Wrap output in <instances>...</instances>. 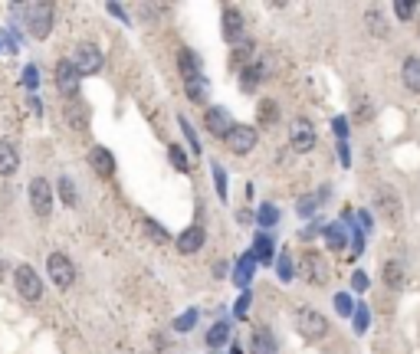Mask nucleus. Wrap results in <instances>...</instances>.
<instances>
[{
    "label": "nucleus",
    "instance_id": "nucleus-14",
    "mask_svg": "<svg viewBox=\"0 0 420 354\" xmlns=\"http://www.w3.org/2000/svg\"><path fill=\"white\" fill-rule=\"evenodd\" d=\"M253 269H257V259H253V253H243V256L237 259V266H233V282H237L243 292H247L249 279H253Z\"/></svg>",
    "mask_w": 420,
    "mask_h": 354
},
{
    "label": "nucleus",
    "instance_id": "nucleus-42",
    "mask_svg": "<svg viewBox=\"0 0 420 354\" xmlns=\"http://www.w3.org/2000/svg\"><path fill=\"white\" fill-rule=\"evenodd\" d=\"M249 56H253V43H240V49L233 53V59H237V63H247Z\"/></svg>",
    "mask_w": 420,
    "mask_h": 354
},
{
    "label": "nucleus",
    "instance_id": "nucleus-25",
    "mask_svg": "<svg viewBox=\"0 0 420 354\" xmlns=\"http://www.w3.org/2000/svg\"><path fill=\"white\" fill-rule=\"evenodd\" d=\"M322 197H325V191H322V194H306V197H299V203H296L299 217H312V213L319 210V203H322Z\"/></svg>",
    "mask_w": 420,
    "mask_h": 354
},
{
    "label": "nucleus",
    "instance_id": "nucleus-41",
    "mask_svg": "<svg viewBox=\"0 0 420 354\" xmlns=\"http://www.w3.org/2000/svg\"><path fill=\"white\" fill-rule=\"evenodd\" d=\"M354 328H358V331H364V328H368V308H364V305L354 308Z\"/></svg>",
    "mask_w": 420,
    "mask_h": 354
},
{
    "label": "nucleus",
    "instance_id": "nucleus-46",
    "mask_svg": "<svg viewBox=\"0 0 420 354\" xmlns=\"http://www.w3.org/2000/svg\"><path fill=\"white\" fill-rule=\"evenodd\" d=\"M335 132H338V138H345V134H348V122H345V118H335Z\"/></svg>",
    "mask_w": 420,
    "mask_h": 354
},
{
    "label": "nucleus",
    "instance_id": "nucleus-45",
    "mask_svg": "<svg viewBox=\"0 0 420 354\" xmlns=\"http://www.w3.org/2000/svg\"><path fill=\"white\" fill-rule=\"evenodd\" d=\"M109 13H115V17H118V20H125V23H132V20L125 17V10L118 7V4H109Z\"/></svg>",
    "mask_w": 420,
    "mask_h": 354
},
{
    "label": "nucleus",
    "instance_id": "nucleus-27",
    "mask_svg": "<svg viewBox=\"0 0 420 354\" xmlns=\"http://www.w3.org/2000/svg\"><path fill=\"white\" fill-rule=\"evenodd\" d=\"M259 79H266V66H259V63H257V66L243 69V89H247V92H249V89H257Z\"/></svg>",
    "mask_w": 420,
    "mask_h": 354
},
{
    "label": "nucleus",
    "instance_id": "nucleus-6",
    "mask_svg": "<svg viewBox=\"0 0 420 354\" xmlns=\"http://www.w3.org/2000/svg\"><path fill=\"white\" fill-rule=\"evenodd\" d=\"M30 207L37 217H49L53 213V184L47 177H33L30 181Z\"/></svg>",
    "mask_w": 420,
    "mask_h": 354
},
{
    "label": "nucleus",
    "instance_id": "nucleus-12",
    "mask_svg": "<svg viewBox=\"0 0 420 354\" xmlns=\"http://www.w3.org/2000/svg\"><path fill=\"white\" fill-rule=\"evenodd\" d=\"M204 125H207V132L214 134V138H227L230 128H233V115H230L227 108L214 106V108L204 112Z\"/></svg>",
    "mask_w": 420,
    "mask_h": 354
},
{
    "label": "nucleus",
    "instance_id": "nucleus-29",
    "mask_svg": "<svg viewBox=\"0 0 420 354\" xmlns=\"http://www.w3.org/2000/svg\"><path fill=\"white\" fill-rule=\"evenodd\" d=\"M276 118H279L276 102H273V99H263V106H259V122H263V125H273Z\"/></svg>",
    "mask_w": 420,
    "mask_h": 354
},
{
    "label": "nucleus",
    "instance_id": "nucleus-37",
    "mask_svg": "<svg viewBox=\"0 0 420 354\" xmlns=\"http://www.w3.org/2000/svg\"><path fill=\"white\" fill-rule=\"evenodd\" d=\"M178 125H181V128H184V134H187V141H191V151L194 154H197V151H201V144H197V134H194V128H191V122H187V118H178Z\"/></svg>",
    "mask_w": 420,
    "mask_h": 354
},
{
    "label": "nucleus",
    "instance_id": "nucleus-33",
    "mask_svg": "<svg viewBox=\"0 0 420 354\" xmlns=\"http://www.w3.org/2000/svg\"><path fill=\"white\" fill-rule=\"evenodd\" d=\"M69 122H73V128H76V132H82V128L89 125V112H82V115H79L76 102H69Z\"/></svg>",
    "mask_w": 420,
    "mask_h": 354
},
{
    "label": "nucleus",
    "instance_id": "nucleus-40",
    "mask_svg": "<svg viewBox=\"0 0 420 354\" xmlns=\"http://www.w3.org/2000/svg\"><path fill=\"white\" fill-rule=\"evenodd\" d=\"M335 308H338V315H352V298L348 296H335Z\"/></svg>",
    "mask_w": 420,
    "mask_h": 354
},
{
    "label": "nucleus",
    "instance_id": "nucleus-20",
    "mask_svg": "<svg viewBox=\"0 0 420 354\" xmlns=\"http://www.w3.org/2000/svg\"><path fill=\"white\" fill-rule=\"evenodd\" d=\"M178 66H181L184 82H187V79L204 76V72H201V59H197V53H194V49H181V56H178Z\"/></svg>",
    "mask_w": 420,
    "mask_h": 354
},
{
    "label": "nucleus",
    "instance_id": "nucleus-34",
    "mask_svg": "<svg viewBox=\"0 0 420 354\" xmlns=\"http://www.w3.org/2000/svg\"><path fill=\"white\" fill-rule=\"evenodd\" d=\"M276 220H279V210L273 207V203H263V210H259V223H263V227H273Z\"/></svg>",
    "mask_w": 420,
    "mask_h": 354
},
{
    "label": "nucleus",
    "instance_id": "nucleus-7",
    "mask_svg": "<svg viewBox=\"0 0 420 354\" xmlns=\"http://www.w3.org/2000/svg\"><path fill=\"white\" fill-rule=\"evenodd\" d=\"M299 276L306 279L309 286H325L328 282V263L319 253H306L299 259Z\"/></svg>",
    "mask_w": 420,
    "mask_h": 354
},
{
    "label": "nucleus",
    "instance_id": "nucleus-15",
    "mask_svg": "<svg viewBox=\"0 0 420 354\" xmlns=\"http://www.w3.org/2000/svg\"><path fill=\"white\" fill-rule=\"evenodd\" d=\"M240 33H243V13L227 7L223 10V39H227V43H237Z\"/></svg>",
    "mask_w": 420,
    "mask_h": 354
},
{
    "label": "nucleus",
    "instance_id": "nucleus-1",
    "mask_svg": "<svg viewBox=\"0 0 420 354\" xmlns=\"http://www.w3.org/2000/svg\"><path fill=\"white\" fill-rule=\"evenodd\" d=\"M23 13H27L30 37L47 39L49 33H53V20H56V10H53V4H47V0H33V4H27V7H23Z\"/></svg>",
    "mask_w": 420,
    "mask_h": 354
},
{
    "label": "nucleus",
    "instance_id": "nucleus-38",
    "mask_svg": "<svg viewBox=\"0 0 420 354\" xmlns=\"http://www.w3.org/2000/svg\"><path fill=\"white\" fill-rule=\"evenodd\" d=\"M194 322H197V312H187V315H181L178 322H174V328H178V331H191Z\"/></svg>",
    "mask_w": 420,
    "mask_h": 354
},
{
    "label": "nucleus",
    "instance_id": "nucleus-19",
    "mask_svg": "<svg viewBox=\"0 0 420 354\" xmlns=\"http://www.w3.org/2000/svg\"><path fill=\"white\" fill-rule=\"evenodd\" d=\"M20 167V154L10 141H0V177H10V174Z\"/></svg>",
    "mask_w": 420,
    "mask_h": 354
},
{
    "label": "nucleus",
    "instance_id": "nucleus-3",
    "mask_svg": "<svg viewBox=\"0 0 420 354\" xmlns=\"http://www.w3.org/2000/svg\"><path fill=\"white\" fill-rule=\"evenodd\" d=\"M47 269H49V279H53V286L73 289V282H76V266H73V259H69L66 253L53 249V253L47 256Z\"/></svg>",
    "mask_w": 420,
    "mask_h": 354
},
{
    "label": "nucleus",
    "instance_id": "nucleus-4",
    "mask_svg": "<svg viewBox=\"0 0 420 354\" xmlns=\"http://www.w3.org/2000/svg\"><path fill=\"white\" fill-rule=\"evenodd\" d=\"M73 66H76L79 76H96L99 69L105 66L102 49H99L96 43H79V46L73 49Z\"/></svg>",
    "mask_w": 420,
    "mask_h": 354
},
{
    "label": "nucleus",
    "instance_id": "nucleus-30",
    "mask_svg": "<svg viewBox=\"0 0 420 354\" xmlns=\"http://www.w3.org/2000/svg\"><path fill=\"white\" fill-rule=\"evenodd\" d=\"M325 239H328V249H345V230L338 223H332V227L325 230Z\"/></svg>",
    "mask_w": 420,
    "mask_h": 354
},
{
    "label": "nucleus",
    "instance_id": "nucleus-11",
    "mask_svg": "<svg viewBox=\"0 0 420 354\" xmlns=\"http://www.w3.org/2000/svg\"><path fill=\"white\" fill-rule=\"evenodd\" d=\"M56 89L66 99H76L79 72H76V66H73V59H59V63H56Z\"/></svg>",
    "mask_w": 420,
    "mask_h": 354
},
{
    "label": "nucleus",
    "instance_id": "nucleus-2",
    "mask_svg": "<svg viewBox=\"0 0 420 354\" xmlns=\"http://www.w3.org/2000/svg\"><path fill=\"white\" fill-rule=\"evenodd\" d=\"M296 331L302 338H309V341H319V338H325V331H328V318H325L322 312H315V308L302 305L296 312Z\"/></svg>",
    "mask_w": 420,
    "mask_h": 354
},
{
    "label": "nucleus",
    "instance_id": "nucleus-32",
    "mask_svg": "<svg viewBox=\"0 0 420 354\" xmlns=\"http://www.w3.org/2000/svg\"><path fill=\"white\" fill-rule=\"evenodd\" d=\"M296 276V266H292V256H289V253H283V256H279V279H292Z\"/></svg>",
    "mask_w": 420,
    "mask_h": 354
},
{
    "label": "nucleus",
    "instance_id": "nucleus-9",
    "mask_svg": "<svg viewBox=\"0 0 420 354\" xmlns=\"http://www.w3.org/2000/svg\"><path fill=\"white\" fill-rule=\"evenodd\" d=\"M374 207H378V213H381V220L388 223H401L404 210H401V197L391 191V187H381V191L374 194Z\"/></svg>",
    "mask_w": 420,
    "mask_h": 354
},
{
    "label": "nucleus",
    "instance_id": "nucleus-18",
    "mask_svg": "<svg viewBox=\"0 0 420 354\" xmlns=\"http://www.w3.org/2000/svg\"><path fill=\"white\" fill-rule=\"evenodd\" d=\"M384 282H388L391 289L407 286V269H404L401 259H388V263H384Z\"/></svg>",
    "mask_w": 420,
    "mask_h": 354
},
{
    "label": "nucleus",
    "instance_id": "nucleus-44",
    "mask_svg": "<svg viewBox=\"0 0 420 354\" xmlns=\"http://www.w3.org/2000/svg\"><path fill=\"white\" fill-rule=\"evenodd\" d=\"M247 308H249V292H243V296H240V302H237V308H233V312H237V318L247 315Z\"/></svg>",
    "mask_w": 420,
    "mask_h": 354
},
{
    "label": "nucleus",
    "instance_id": "nucleus-43",
    "mask_svg": "<svg viewBox=\"0 0 420 354\" xmlns=\"http://www.w3.org/2000/svg\"><path fill=\"white\" fill-rule=\"evenodd\" d=\"M352 286H354V292H364V289H368V276H364V272H354Z\"/></svg>",
    "mask_w": 420,
    "mask_h": 354
},
{
    "label": "nucleus",
    "instance_id": "nucleus-48",
    "mask_svg": "<svg viewBox=\"0 0 420 354\" xmlns=\"http://www.w3.org/2000/svg\"><path fill=\"white\" fill-rule=\"evenodd\" d=\"M230 354H243V351H240V348H233V351H230Z\"/></svg>",
    "mask_w": 420,
    "mask_h": 354
},
{
    "label": "nucleus",
    "instance_id": "nucleus-36",
    "mask_svg": "<svg viewBox=\"0 0 420 354\" xmlns=\"http://www.w3.org/2000/svg\"><path fill=\"white\" fill-rule=\"evenodd\" d=\"M414 10H417V4H414V0H397V4H394V13H397L401 20L414 17Z\"/></svg>",
    "mask_w": 420,
    "mask_h": 354
},
{
    "label": "nucleus",
    "instance_id": "nucleus-21",
    "mask_svg": "<svg viewBox=\"0 0 420 354\" xmlns=\"http://www.w3.org/2000/svg\"><path fill=\"white\" fill-rule=\"evenodd\" d=\"M401 76H404V86L411 92H420V59L417 56H407L401 66Z\"/></svg>",
    "mask_w": 420,
    "mask_h": 354
},
{
    "label": "nucleus",
    "instance_id": "nucleus-39",
    "mask_svg": "<svg viewBox=\"0 0 420 354\" xmlns=\"http://www.w3.org/2000/svg\"><path fill=\"white\" fill-rule=\"evenodd\" d=\"M214 177H217V194L220 197H227V174H223L220 164H214Z\"/></svg>",
    "mask_w": 420,
    "mask_h": 354
},
{
    "label": "nucleus",
    "instance_id": "nucleus-26",
    "mask_svg": "<svg viewBox=\"0 0 420 354\" xmlns=\"http://www.w3.org/2000/svg\"><path fill=\"white\" fill-rule=\"evenodd\" d=\"M227 338H230V325H227V322H217V325L207 331V345L220 348V345H227Z\"/></svg>",
    "mask_w": 420,
    "mask_h": 354
},
{
    "label": "nucleus",
    "instance_id": "nucleus-23",
    "mask_svg": "<svg viewBox=\"0 0 420 354\" xmlns=\"http://www.w3.org/2000/svg\"><path fill=\"white\" fill-rule=\"evenodd\" d=\"M184 92L191 96V102H207L210 86H207V79L204 76H197V79H187V82H184Z\"/></svg>",
    "mask_w": 420,
    "mask_h": 354
},
{
    "label": "nucleus",
    "instance_id": "nucleus-10",
    "mask_svg": "<svg viewBox=\"0 0 420 354\" xmlns=\"http://www.w3.org/2000/svg\"><path fill=\"white\" fill-rule=\"evenodd\" d=\"M289 144H292L299 154H306L315 148V128L309 118H296V122L289 125Z\"/></svg>",
    "mask_w": 420,
    "mask_h": 354
},
{
    "label": "nucleus",
    "instance_id": "nucleus-24",
    "mask_svg": "<svg viewBox=\"0 0 420 354\" xmlns=\"http://www.w3.org/2000/svg\"><path fill=\"white\" fill-rule=\"evenodd\" d=\"M56 191H59V201H63V207H76V203H79V194H76V184H73V177H59Z\"/></svg>",
    "mask_w": 420,
    "mask_h": 354
},
{
    "label": "nucleus",
    "instance_id": "nucleus-8",
    "mask_svg": "<svg viewBox=\"0 0 420 354\" xmlns=\"http://www.w3.org/2000/svg\"><path fill=\"white\" fill-rule=\"evenodd\" d=\"M223 141H227V148H230L233 154H249L253 148H257L259 134H257V128H249V125H233Z\"/></svg>",
    "mask_w": 420,
    "mask_h": 354
},
{
    "label": "nucleus",
    "instance_id": "nucleus-28",
    "mask_svg": "<svg viewBox=\"0 0 420 354\" xmlns=\"http://www.w3.org/2000/svg\"><path fill=\"white\" fill-rule=\"evenodd\" d=\"M253 259L273 263V239H269V236H257V246H253Z\"/></svg>",
    "mask_w": 420,
    "mask_h": 354
},
{
    "label": "nucleus",
    "instance_id": "nucleus-17",
    "mask_svg": "<svg viewBox=\"0 0 420 354\" xmlns=\"http://www.w3.org/2000/svg\"><path fill=\"white\" fill-rule=\"evenodd\" d=\"M249 354H276V338H273L269 328H257V331H253Z\"/></svg>",
    "mask_w": 420,
    "mask_h": 354
},
{
    "label": "nucleus",
    "instance_id": "nucleus-16",
    "mask_svg": "<svg viewBox=\"0 0 420 354\" xmlns=\"http://www.w3.org/2000/svg\"><path fill=\"white\" fill-rule=\"evenodd\" d=\"M204 239H207L204 227H187V230L178 236V249H181V253H197V249L204 246Z\"/></svg>",
    "mask_w": 420,
    "mask_h": 354
},
{
    "label": "nucleus",
    "instance_id": "nucleus-5",
    "mask_svg": "<svg viewBox=\"0 0 420 354\" xmlns=\"http://www.w3.org/2000/svg\"><path fill=\"white\" fill-rule=\"evenodd\" d=\"M13 286H17L20 298H27V302H37L43 296V279L37 276V269L33 266H17L13 269Z\"/></svg>",
    "mask_w": 420,
    "mask_h": 354
},
{
    "label": "nucleus",
    "instance_id": "nucleus-22",
    "mask_svg": "<svg viewBox=\"0 0 420 354\" xmlns=\"http://www.w3.org/2000/svg\"><path fill=\"white\" fill-rule=\"evenodd\" d=\"M364 23H368V33H371V37H388V33H391L388 20H384V13L378 7H371L364 13Z\"/></svg>",
    "mask_w": 420,
    "mask_h": 354
},
{
    "label": "nucleus",
    "instance_id": "nucleus-35",
    "mask_svg": "<svg viewBox=\"0 0 420 354\" xmlns=\"http://www.w3.org/2000/svg\"><path fill=\"white\" fill-rule=\"evenodd\" d=\"M142 227H144V230H148V236H152V239H158V243H164V239H168V233H164V227H161V223H154V220H142Z\"/></svg>",
    "mask_w": 420,
    "mask_h": 354
},
{
    "label": "nucleus",
    "instance_id": "nucleus-31",
    "mask_svg": "<svg viewBox=\"0 0 420 354\" xmlns=\"http://www.w3.org/2000/svg\"><path fill=\"white\" fill-rule=\"evenodd\" d=\"M168 154H171V164L178 167V171H187V167H191V164H187V154H184L181 144H171V148H168Z\"/></svg>",
    "mask_w": 420,
    "mask_h": 354
},
{
    "label": "nucleus",
    "instance_id": "nucleus-13",
    "mask_svg": "<svg viewBox=\"0 0 420 354\" xmlns=\"http://www.w3.org/2000/svg\"><path fill=\"white\" fill-rule=\"evenodd\" d=\"M89 164H92L96 174H102V177H112L115 174V158H112V151H109L105 144H96V148L89 151Z\"/></svg>",
    "mask_w": 420,
    "mask_h": 354
},
{
    "label": "nucleus",
    "instance_id": "nucleus-47",
    "mask_svg": "<svg viewBox=\"0 0 420 354\" xmlns=\"http://www.w3.org/2000/svg\"><path fill=\"white\" fill-rule=\"evenodd\" d=\"M23 82H27V86H37V69H33V66L23 72Z\"/></svg>",
    "mask_w": 420,
    "mask_h": 354
}]
</instances>
